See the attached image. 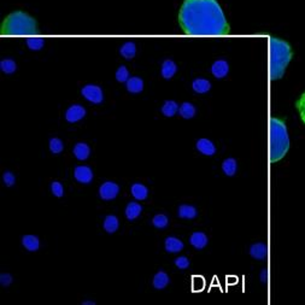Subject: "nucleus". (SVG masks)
Returning a JSON list of instances; mask_svg holds the SVG:
<instances>
[{
    "mask_svg": "<svg viewBox=\"0 0 305 305\" xmlns=\"http://www.w3.org/2000/svg\"><path fill=\"white\" fill-rule=\"evenodd\" d=\"M238 169V162L234 158H227L222 163V170L227 176H234Z\"/></svg>",
    "mask_w": 305,
    "mask_h": 305,
    "instance_id": "obj_24",
    "label": "nucleus"
},
{
    "mask_svg": "<svg viewBox=\"0 0 305 305\" xmlns=\"http://www.w3.org/2000/svg\"><path fill=\"white\" fill-rule=\"evenodd\" d=\"M141 212H142V207L139 204V203H135V202H130L129 204L127 205L126 211H124L127 220H129V221L137 220V218L141 215Z\"/></svg>",
    "mask_w": 305,
    "mask_h": 305,
    "instance_id": "obj_13",
    "label": "nucleus"
},
{
    "mask_svg": "<svg viewBox=\"0 0 305 305\" xmlns=\"http://www.w3.org/2000/svg\"><path fill=\"white\" fill-rule=\"evenodd\" d=\"M93 170L87 165H79L74 169V177L80 184L88 185L93 180Z\"/></svg>",
    "mask_w": 305,
    "mask_h": 305,
    "instance_id": "obj_7",
    "label": "nucleus"
},
{
    "mask_svg": "<svg viewBox=\"0 0 305 305\" xmlns=\"http://www.w3.org/2000/svg\"><path fill=\"white\" fill-rule=\"evenodd\" d=\"M267 245L263 244V242H257V244H254L250 247V255L255 259H264L267 257Z\"/></svg>",
    "mask_w": 305,
    "mask_h": 305,
    "instance_id": "obj_16",
    "label": "nucleus"
},
{
    "mask_svg": "<svg viewBox=\"0 0 305 305\" xmlns=\"http://www.w3.org/2000/svg\"><path fill=\"white\" fill-rule=\"evenodd\" d=\"M12 280H14V279H12L11 274L2 273L1 275H0V285H1L2 287H9L12 283Z\"/></svg>",
    "mask_w": 305,
    "mask_h": 305,
    "instance_id": "obj_37",
    "label": "nucleus"
},
{
    "mask_svg": "<svg viewBox=\"0 0 305 305\" xmlns=\"http://www.w3.org/2000/svg\"><path fill=\"white\" fill-rule=\"evenodd\" d=\"M119 53H121V56L123 57V58L130 61V59H133L135 57V53H137V46H135V44L132 43V41H128V43L122 45V47L119 48Z\"/></svg>",
    "mask_w": 305,
    "mask_h": 305,
    "instance_id": "obj_22",
    "label": "nucleus"
},
{
    "mask_svg": "<svg viewBox=\"0 0 305 305\" xmlns=\"http://www.w3.org/2000/svg\"><path fill=\"white\" fill-rule=\"evenodd\" d=\"M103 227H104V229H105V232H108L109 234H114L115 232H117V229H118V227H119L118 218H117L115 215L106 216L105 220H104Z\"/></svg>",
    "mask_w": 305,
    "mask_h": 305,
    "instance_id": "obj_21",
    "label": "nucleus"
},
{
    "mask_svg": "<svg viewBox=\"0 0 305 305\" xmlns=\"http://www.w3.org/2000/svg\"><path fill=\"white\" fill-rule=\"evenodd\" d=\"M63 148L64 144L61 139H58V138H52L49 140V150H51V152L53 155H59L63 151Z\"/></svg>",
    "mask_w": 305,
    "mask_h": 305,
    "instance_id": "obj_30",
    "label": "nucleus"
},
{
    "mask_svg": "<svg viewBox=\"0 0 305 305\" xmlns=\"http://www.w3.org/2000/svg\"><path fill=\"white\" fill-rule=\"evenodd\" d=\"M291 59V46L286 41L273 38L270 41V76L273 80L282 77Z\"/></svg>",
    "mask_w": 305,
    "mask_h": 305,
    "instance_id": "obj_3",
    "label": "nucleus"
},
{
    "mask_svg": "<svg viewBox=\"0 0 305 305\" xmlns=\"http://www.w3.org/2000/svg\"><path fill=\"white\" fill-rule=\"evenodd\" d=\"M51 192L54 197L62 198L64 195V187L61 182L53 181L51 184Z\"/></svg>",
    "mask_w": 305,
    "mask_h": 305,
    "instance_id": "obj_33",
    "label": "nucleus"
},
{
    "mask_svg": "<svg viewBox=\"0 0 305 305\" xmlns=\"http://www.w3.org/2000/svg\"><path fill=\"white\" fill-rule=\"evenodd\" d=\"M197 150L205 156H213L216 152L215 145L208 139H199L197 141Z\"/></svg>",
    "mask_w": 305,
    "mask_h": 305,
    "instance_id": "obj_12",
    "label": "nucleus"
},
{
    "mask_svg": "<svg viewBox=\"0 0 305 305\" xmlns=\"http://www.w3.org/2000/svg\"><path fill=\"white\" fill-rule=\"evenodd\" d=\"M229 71V65L226 61H216L211 67V72L216 79H223Z\"/></svg>",
    "mask_w": 305,
    "mask_h": 305,
    "instance_id": "obj_9",
    "label": "nucleus"
},
{
    "mask_svg": "<svg viewBox=\"0 0 305 305\" xmlns=\"http://www.w3.org/2000/svg\"><path fill=\"white\" fill-rule=\"evenodd\" d=\"M267 278H268L267 269H263L262 270V275H260V279H262V282H265V281H267Z\"/></svg>",
    "mask_w": 305,
    "mask_h": 305,
    "instance_id": "obj_38",
    "label": "nucleus"
},
{
    "mask_svg": "<svg viewBox=\"0 0 305 305\" xmlns=\"http://www.w3.org/2000/svg\"><path fill=\"white\" fill-rule=\"evenodd\" d=\"M25 43H27V46L32 49V51H39V49L43 48L45 41L40 38H32V39H27Z\"/></svg>",
    "mask_w": 305,
    "mask_h": 305,
    "instance_id": "obj_31",
    "label": "nucleus"
},
{
    "mask_svg": "<svg viewBox=\"0 0 305 305\" xmlns=\"http://www.w3.org/2000/svg\"><path fill=\"white\" fill-rule=\"evenodd\" d=\"M130 79L129 77V71L128 69H127L124 65H122V67H119L118 69H117L116 71V80L118 81V82H127Z\"/></svg>",
    "mask_w": 305,
    "mask_h": 305,
    "instance_id": "obj_32",
    "label": "nucleus"
},
{
    "mask_svg": "<svg viewBox=\"0 0 305 305\" xmlns=\"http://www.w3.org/2000/svg\"><path fill=\"white\" fill-rule=\"evenodd\" d=\"M189 242H191V245L194 249L202 250L207 246L208 242H209V239L202 232H195V233L192 234L191 238H189Z\"/></svg>",
    "mask_w": 305,
    "mask_h": 305,
    "instance_id": "obj_11",
    "label": "nucleus"
},
{
    "mask_svg": "<svg viewBox=\"0 0 305 305\" xmlns=\"http://www.w3.org/2000/svg\"><path fill=\"white\" fill-rule=\"evenodd\" d=\"M192 88H193V91L197 93H207L208 91H210L211 83L208 80L197 79L193 81Z\"/></svg>",
    "mask_w": 305,
    "mask_h": 305,
    "instance_id": "obj_25",
    "label": "nucleus"
},
{
    "mask_svg": "<svg viewBox=\"0 0 305 305\" xmlns=\"http://www.w3.org/2000/svg\"><path fill=\"white\" fill-rule=\"evenodd\" d=\"M82 95L93 104H100L104 99L103 91L96 85H86L81 91Z\"/></svg>",
    "mask_w": 305,
    "mask_h": 305,
    "instance_id": "obj_5",
    "label": "nucleus"
},
{
    "mask_svg": "<svg viewBox=\"0 0 305 305\" xmlns=\"http://www.w3.org/2000/svg\"><path fill=\"white\" fill-rule=\"evenodd\" d=\"M127 90L130 93H140L142 90H144V81H142L140 77H130V79L127 81Z\"/></svg>",
    "mask_w": 305,
    "mask_h": 305,
    "instance_id": "obj_23",
    "label": "nucleus"
},
{
    "mask_svg": "<svg viewBox=\"0 0 305 305\" xmlns=\"http://www.w3.org/2000/svg\"><path fill=\"white\" fill-rule=\"evenodd\" d=\"M0 69L5 74H12L17 70V64L12 59H2L0 62Z\"/></svg>",
    "mask_w": 305,
    "mask_h": 305,
    "instance_id": "obj_28",
    "label": "nucleus"
},
{
    "mask_svg": "<svg viewBox=\"0 0 305 305\" xmlns=\"http://www.w3.org/2000/svg\"><path fill=\"white\" fill-rule=\"evenodd\" d=\"M74 156L76 157V160L79 161H86L91 155V148L86 142H77L74 146Z\"/></svg>",
    "mask_w": 305,
    "mask_h": 305,
    "instance_id": "obj_15",
    "label": "nucleus"
},
{
    "mask_svg": "<svg viewBox=\"0 0 305 305\" xmlns=\"http://www.w3.org/2000/svg\"><path fill=\"white\" fill-rule=\"evenodd\" d=\"M179 114L182 118H193L195 115V108L192 105L191 103H184L179 108Z\"/></svg>",
    "mask_w": 305,
    "mask_h": 305,
    "instance_id": "obj_27",
    "label": "nucleus"
},
{
    "mask_svg": "<svg viewBox=\"0 0 305 305\" xmlns=\"http://www.w3.org/2000/svg\"><path fill=\"white\" fill-rule=\"evenodd\" d=\"M179 111V105L174 100H166L162 106V114L165 117H173Z\"/></svg>",
    "mask_w": 305,
    "mask_h": 305,
    "instance_id": "obj_26",
    "label": "nucleus"
},
{
    "mask_svg": "<svg viewBox=\"0 0 305 305\" xmlns=\"http://www.w3.org/2000/svg\"><path fill=\"white\" fill-rule=\"evenodd\" d=\"M119 186L114 181H106L99 187V197L103 200H113L118 195Z\"/></svg>",
    "mask_w": 305,
    "mask_h": 305,
    "instance_id": "obj_6",
    "label": "nucleus"
},
{
    "mask_svg": "<svg viewBox=\"0 0 305 305\" xmlns=\"http://www.w3.org/2000/svg\"><path fill=\"white\" fill-rule=\"evenodd\" d=\"M175 265L179 269L185 270L189 267V259L187 257L181 256V257H177L175 259Z\"/></svg>",
    "mask_w": 305,
    "mask_h": 305,
    "instance_id": "obj_35",
    "label": "nucleus"
},
{
    "mask_svg": "<svg viewBox=\"0 0 305 305\" xmlns=\"http://www.w3.org/2000/svg\"><path fill=\"white\" fill-rule=\"evenodd\" d=\"M164 247H165V251L169 252V254H177V252L182 251V249H184V242L180 239L175 238V236H168L165 239Z\"/></svg>",
    "mask_w": 305,
    "mask_h": 305,
    "instance_id": "obj_10",
    "label": "nucleus"
},
{
    "mask_svg": "<svg viewBox=\"0 0 305 305\" xmlns=\"http://www.w3.org/2000/svg\"><path fill=\"white\" fill-rule=\"evenodd\" d=\"M169 282H170V279H169L168 274L165 272H162L161 270V272H158L155 276H153L152 283L153 287L156 289H164L169 285Z\"/></svg>",
    "mask_w": 305,
    "mask_h": 305,
    "instance_id": "obj_18",
    "label": "nucleus"
},
{
    "mask_svg": "<svg viewBox=\"0 0 305 305\" xmlns=\"http://www.w3.org/2000/svg\"><path fill=\"white\" fill-rule=\"evenodd\" d=\"M38 32L36 21L22 11L10 14L1 25L2 35H33Z\"/></svg>",
    "mask_w": 305,
    "mask_h": 305,
    "instance_id": "obj_4",
    "label": "nucleus"
},
{
    "mask_svg": "<svg viewBox=\"0 0 305 305\" xmlns=\"http://www.w3.org/2000/svg\"><path fill=\"white\" fill-rule=\"evenodd\" d=\"M86 116V109L82 105L79 104H74V105L70 106L69 109L65 113V119L70 123H75V122H79L83 117Z\"/></svg>",
    "mask_w": 305,
    "mask_h": 305,
    "instance_id": "obj_8",
    "label": "nucleus"
},
{
    "mask_svg": "<svg viewBox=\"0 0 305 305\" xmlns=\"http://www.w3.org/2000/svg\"><path fill=\"white\" fill-rule=\"evenodd\" d=\"M176 70H177L176 64L174 63L171 59H166V61H164V63L162 64V76L166 80H170L171 77L175 75Z\"/></svg>",
    "mask_w": 305,
    "mask_h": 305,
    "instance_id": "obj_19",
    "label": "nucleus"
},
{
    "mask_svg": "<svg viewBox=\"0 0 305 305\" xmlns=\"http://www.w3.org/2000/svg\"><path fill=\"white\" fill-rule=\"evenodd\" d=\"M22 245L24 246V249L29 252H36L40 247V240L36 235H24L22 238Z\"/></svg>",
    "mask_w": 305,
    "mask_h": 305,
    "instance_id": "obj_14",
    "label": "nucleus"
},
{
    "mask_svg": "<svg viewBox=\"0 0 305 305\" xmlns=\"http://www.w3.org/2000/svg\"><path fill=\"white\" fill-rule=\"evenodd\" d=\"M2 181H4V185L6 187H12L15 185V182H16V177H15L11 171H5L2 174Z\"/></svg>",
    "mask_w": 305,
    "mask_h": 305,
    "instance_id": "obj_34",
    "label": "nucleus"
},
{
    "mask_svg": "<svg viewBox=\"0 0 305 305\" xmlns=\"http://www.w3.org/2000/svg\"><path fill=\"white\" fill-rule=\"evenodd\" d=\"M179 22L188 35L223 36L231 32L216 0H185L180 9Z\"/></svg>",
    "mask_w": 305,
    "mask_h": 305,
    "instance_id": "obj_1",
    "label": "nucleus"
},
{
    "mask_svg": "<svg viewBox=\"0 0 305 305\" xmlns=\"http://www.w3.org/2000/svg\"><path fill=\"white\" fill-rule=\"evenodd\" d=\"M296 106L297 109H298V113L301 115L302 119H303V122L305 123V93L299 98V100L297 101Z\"/></svg>",
    "mask_w": 305,
    "mask_h": 305,
    "instance_id": "obj_36",
    "label": "nucleus"
},
{
    "mask_svg": "<svg viewBox=\"0 0 305 305\" xmlns=\"http://www.w3.org/2000/svg\"><path fill=\"white\" fill-rule=\"evenodd\" d=\"M289 150L287 127L281 119H270V162L276 163L282 160Z\"/></svg>",
    "mask_w": 305,
    "mask_h": 305,
    "instance_id": "obj_2",
    "label": "nucleus"
},
{
    "mask_svg": "<svg viewBox=\"0 0 305 305\" xmlns=\"http://www.w3.org/2000/svg\"><path fill=\"white\" fill-rule=\"evenodd\" d=\"M130 192H132V195L137 200H145L146 198L148 197V189L145 185L142 184H133L132 187H130Z\"/></svg>",
    "mask_w": 305,
    "mask_h": 305,
    "instance_id": "obj_17",
    "label": "nucleus"
},
{
    "mask_svg": "<svg viewBox=\"0 0 305 305\" xmlns=\"http://www.w3.org/2000/svg\"><path fill=\"white\" fill-rule=\"evenodd\" d=\"M152 225L158 229H164L168 227L169 220L165 215H163V213H158V215H156L155 217L152 218Z\"/></svg>",
    "mask_w": 305,
    "mask_h": 305,
    "instance_id": "obj_29",
    "label": "nucleus"
},
{
    "mask_svg": "<svg viewBox=\"0 0 305 305\" xmlns=\"http://www.w3.org/2000/svg\"><path fill=\"white\" fill-rule=\"evenodd\" d=\"M177 215H179V217L185 218V220H192V218L197 217L198 211L192 205H181L177 210Z\"/></svg>",
    "mask_w": 305,
    "mask_h": 305,
    "instance_id": "obj_20",
    "label": "nucleus"
},
{
    "mask_svg": "<svg viewBox=\"0 0 305 305\" xmlns=\"http://www.w3.org/2000/svg\"><path fill=\"white\" fill-rule=\"evenodd\" d=\"M83 305H94V302H83Z\"/></svg>",
    "mask_w": 305,
    "mask_h": 305,
    "instance_id": "obj_39",
    "label": "nucleus"
}]
</instances>
